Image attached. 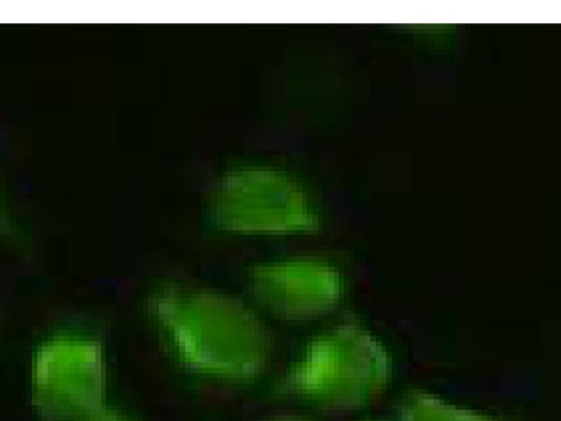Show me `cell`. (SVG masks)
<instances>
[{
	"instance_id": "obj_4",
	"label": "cell",
	"mask_w": 561,
	"mask_h": 421,
	"mask_svg": "<svg viewBox=\"0 0 561 421\" xmlns=\"http://www.w3.org/2000/svg\"><path fill=\"white\" fill-rule=\"evenodd\" d=\"M209 210L217 227L241 235L290 236L319 226L317 210L302 186L268 168H244L225 175Z\"/></svg>"
},
{
	"instance_id": "obj_2",
	"label": "cell",
	"mask_w": 561,
	"mask_h": 421,
	"mask_svg": "<svg viewBox=\"0 0 561 421\" xmlns=\"http://www.w3.org/2000/svg\"><path fill=\"white\" fill-rule=\"evenodd\" d=\"M392 359L368 330L343 323L313 337L283 372L275 392L328 410H353L379 396Z\"/></svg>"
},
{
	"instance_id": "obj_7",
	"label": "cell",
	"mask_w": 561,
	"mask_h": 421,
	"mask_svg": "<svg viewBox=\"0 0 561 421\" xmlns=\"http://www.w3.org/2000/svg\"><path fill=\"white\" fill-rule=\"evenodd\" d=\"M84 421H133L127 416L105 406Z\"/></svg>"
},
{
	"instance_id": "obj_1",
	"label": "cell",
	"mask_w": 561,
	"mask_h": 421,
	"mask_svg": "<svg viewBox=\"0 0 561 421\" xmlns=\"http://www.w3.org/2000/svg\"><path fill=\"white\" fill-rule=\"evenodd\" d=\"M146 311L163 349L191 373L249 382L268 366L272 334L260 315L232 294L163 284L148 295Z\"/></svg>"
},
{
	"instance_id": "obj_5",
	"label": "cell",
	"mask_w": 561,
	"mask_h": 421,
	"mask_svg": "<svg viewBox=\"0 0 561 421\" xmlns=\"http://www.w3.org/2000/svg\"><path fill=\"white\" fill-rule=\"evenodd\" d=\"M247 286L257 306L286 321L312 320L329 314L344 288L334 265L306 257L257 264L248 273Z\"/></svg>"
},
{
	"instance_id": "obj_8",
	"label": "cell",
	"mask_w": 561,
	"mask_h": 421,
	"mask_svg": "<svg viewBox=\"0 0 561 421\" xmlns=\"http://www.w3.org/2000/svg\"><path fill=\"white\" fill-rule=\"evenodd\" d=\"M267 421H309V420L301 418V417H296V416H279V417L272 418Z\"/></svg>"
},
{
	"instance_id": "obj_3",
	"label": "cell",
	"mask_w": 561,
	"mask_h": 421,
	"mask_svg": "<svg viewBox=\"0 0 561 421\" xmlns=\"http://www.w3.org/2000/svg\"><path fill=\"white\" fill-rule=\"evenodd\" d=\"M30 377L32 402L43 421H84L106 406L105 352L89 334L47 337L34 351Z\"/></svg>"
},
{
	"instance_id": "obj_6",
	"label": "cell",
	"mask_w": 561,
	"mask_h": 421,
	"mask_svg": "<svg viewBox=\"0 0 561 421\" xmlns=\"http://www.w3.org/2000/svg\"><path fill=\"white\" fill-rule=\"evenodd\" d=\"M399 417L401 421H496L420 391L403 400Z\"/></svg>"
}]
</instances>
